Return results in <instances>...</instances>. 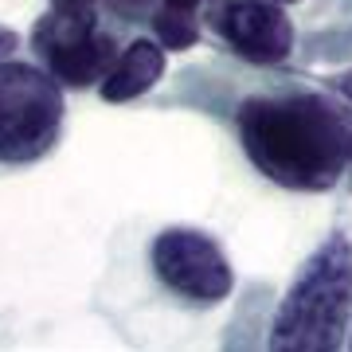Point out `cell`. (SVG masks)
Wrapping results in <instances>:
<instances>
[{"instance_id":"1","label":"cell","mask_w":352,"mask_h":352,"mask_svg":"<svg viewBox=\"0 0 352 352\" xmlns=\"http://www.w3.org/2000/svg\"><path fill=\"white\" fill-rule=\"evenodd\" d=\"M349 106L317 90L251 94L235 110L247 161L289 192H329L352 164Z\"/></svg>"},{"instance_id":"2","label":"cell","mask_w":352,"mask_h":352,"mask_svg":"<svg viewBox=\"0 0 352 352\" xmlns=\"http://www.w3.org/2000/svg\"><path fill=\"white\" fill-rule=\"evenodd\" d=\"M352 321V239L333 231L302 263L278 302L266 344L274 352H333Z\"/></svg>"},{"instance_id":"3","label":"cell","mask_w":352,"mask_h":352,"mask_svg":"<svg viewBox=\"0 0 352 352\" xmlns=\"http://www.w3.org/2000/svg\"><path fill=\"white\" fill-rule=\"evenodd\" d=\"M63 82L47 67L0 59V164H32L59 145Z\"/></svg>"},{"instance_id":"4","label":"cell","mask_w":352,"mask_h":352,"mask_svg":"<svg viewBox=\"0 0 352 352\" xmlns=\"http://www.w3.org/2000/svg\"><path fill=\"white\" fill-rule=\"evenodd\" d=\"M32 47L51 75L75 90L102 82L118 63V43L98 28V16L87 0H55V8L32 28Z\"/></svg>"},{"instance_id":"5","label":"cell","mask_w":352,"mask_h":352,"mask_svg":"<svg viewBox=\"0 0 352 352\" xmlns=\"http://www.w3.org/2000/svg\"><path fill=\"white\" fill-rule=\"evenodd\" d=\"M153 270L164 286L200 305L223 302L235 289V270L219 243L196 227H164L153 239Z\"/></svg>"},{"instance_id":"6","label":"cell","mask_w":352,"mask_h":352,"mask_svg":"<svg viewBox=\"0 0 352 352\" xmlns=\"http://www.w3.org/2000/svg\"><path fill=\"white\" fill-rule=\"evenodd\" d=\"M219 32L247 63L274 67L294 55L298 32L278 0H231L219 12Z\"/></svg>"},{"instance_id":"7","label":"cell","mask_w":352,"mask_h":352,"mask_svg":"<svg viewBox=\"0 0 352 352\" xmlns=\"http://www.w3.org/2000/svg\"><path fill=\"white\" fill-rule=\"evenodd\" d=\"M164 75V43L133 39L106 78H102V98L106 102H133L145 90H153Z\"/></svg>"},{"instance_id":"8","label":"cell","mask_w":352,"mask_h":352,"mask_svg":"<svg viewBox=\"0 0 352 352\" xmlns=\"http://www.w3.org/2000/svg\"><path fill=\"white\" fill-rule=\"evenodd\" d=\"M153 32L168 51H188L196 47L200 39V20H196V8H184V4H168L161 0V8L153 12Z\"/></svg>"},{"instance_id":"9","label":"cell","mask_w":352,"mask_h":352,"mask_svg":"<svg viewBox=\"0 0 352 352\" xmlns=\"http://www.w3.org/2000/svg\"><path fill=\"white\" fill-rule=\"evenodd\" d=\"M329 87H333V94H340L344 102H352V67L349 71H340L337 78H329Z\"/></svg>"},{"instance_id":"10","label":"cell","mask_w":352,"mask_h":352,"mask_svg":"<svg viewBox=\"0 0 352 352\" xmlns=\"http://www.w3.org/2000/svg\"><path fill=\"white\" fill-rule=\"evenodd\" d=\"M20 47V36L12 28H0V59H12V51Z\"/></svg>"},{"instance_id":"11","label":"cell","mask_w":352,"mask_h":352,"mask_svg":"<svg viewBox=\"0 0 352 352\" xmlns=\"http://www.w3.org/2000/svg\"><path fill=\"white\" fill-rule=\"evenodd\" d=\"M168 4H184V8H200L204 0H168Z\"/></svg>"},{"instance_id":"12","label":"cell","mask_w":352,"mask_h":352,"mask_svg":"<svg viewBox=\"0 0 352 352\" xmlns=\"http://www.w3.org/2000/svg\"><path fill=\"white\" fill-rule=\"evenodd\" d=\"M278 4H298V0H278Z\"/></svg>"},{"instance_id":"13","label":"cell","mask_w":352,"mask_h":352,"mask_svg":"<svg viewBox=\"0 0 352 352\" xmlns=\"http://www.w3.org/2000/svg\"><path fill=\"white\" fill-rule=\"evenodd\" d=\"M349 133H352V113H349Z\"/></svg>"},{"instance_id":"14","label":"cell","mask_w":352,"mask_h":352,"mask_svg":"<svg viewBox=\"0 0 352 352\" xmlns=\"http://www.w3.org/2000/svg\"><path fill=\"white\" fill-rule=\"evenodd\" d=\"M349 344H352V337H349Z\"/></svg>"},{"instance_id":"15","label":"cell","mask_w":352,"mask_h":352,"mask_svg":"<svg viewBox=\"0 0 352 352\" xmlns=\"http://www.w3.org/2000/svg\"><path fill=\"white\" fill-rule=\"evenodd\" d=\"M87 4H90V0H87Z\"/></svg>"}]
</instances>
